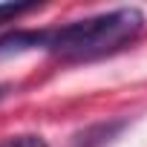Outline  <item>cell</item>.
Listing matches in <instances>:
<instances>
[{"label":"cell","instance_id":"1","mask_svg":"<svg viewBox=\"0 0 147 147\" xmlns=\"http://www.w3.org/2000/svg\"><path fill=\"white\" fill-rule=\"evenodd\" d=\"M144 29L141 9H115L87 20L66 23L61 29H49L46 49L63 61H92L110 52H118Z\"/></svg>","mask_w":147,"mask_h":147},{"label":"cell","instance_id":"2","mask_svg":"<svg viewBox=\"0 0 147 147\" xmlns=\"http://www.w3.org/2000/svg\"><path fill=\"white\" fill-rule=\"evenodd\" d=\"M46 43H49V29H12L0 35V58L46 49Z\"/></svg>","mask_w":147,"mask_h":147},{"label":"cell","instance_id":"3","mask_svg":"<svg viewBox=\"0 0 147 147\" xmlns=\"http://www.w3.org/2000/svg\"><path fill=\"white\" fill-rule=\"evenodd\" d=\"M38 3H0V23H6L12 18H20L26 12H35Z\"/></svg>","mask_w":147,"mask_h":147},{"label":"cell","instance_id":"4","mask_svg":"<svg viewBox=\"0 0 147 147\" xmlns=\"http://www.w3.org/2000/svg\"><path fill=\"white\" fill-rule=\"evenodd\" d=\"M0 147H46L40 136H12L6 141H0Z\"/></svg>","mask_w":147,"mask_h":147},{"label":"cell","instance_id":"5","mask_svg":"<svg viewBox=\"0 0 147 147\" xmlns=\"http://www.w3.org/2000/svg\"><path fill=\"white\" fill-rule=\"evenodd\" d=\"M6 90H9V87H0V98H3V95H6Z\"/></svg>","mask_w":147,"mask_h":147}]
</instances>
